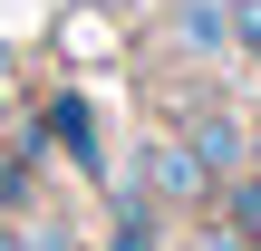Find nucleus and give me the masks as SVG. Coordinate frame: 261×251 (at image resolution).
Instances as JSON below:
<instances>
[{"instance_id": "nucleus-3", "label": "nucleus", "mask_w": 261, "mask_h": 251, "mask_svg": "<svg viewBox=\"0 0 261 251\" xmlns=\"http://www.w3.org/2000/svg\"><path fill=\"white\" fill-rule=\"evenodd\" d=\"M252 222H261V193H252Z\"/></svg>"}, {"instance_id": "nucleus-2", "label": "nucleus", "mask_w": 261, "mask_h": 251, "mask_svg": "<svg viewBox=\"0 0 261 251\" xmlns=\"http://www.w3.org/2000/svg\"><path fill=\"white\" fill-rule=\"evenodd\" d=\"M0 251H19V232H0Z\"/></svg>"}, {"instance_id": "nucleus-1", "label": "nucleus", "mask_w": 261, "mask_h": 251, "mask_svg": "<svg viewBox=\"0 0 261 251\" xmlns=\"http://www.w3.org/2000/svg\"><path fill=\"white\" fill-rule=\"evenodd\" d=\"M242 39H252V48H261V0H252V10H242Z\"/></svg>"}]
</instances>
